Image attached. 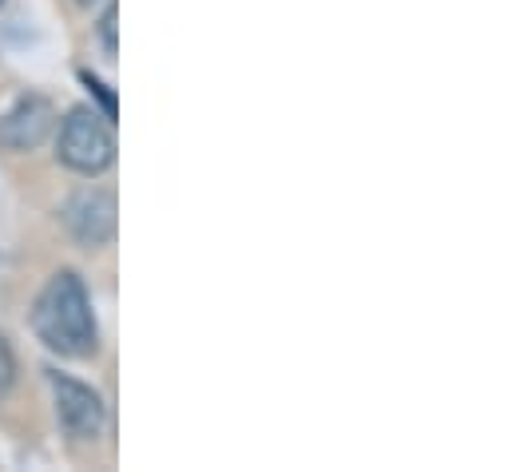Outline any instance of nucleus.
<instances>
[{"mask_svg":"<svg viewBox=\"0 0 512 472\" xmlns=\"http://www.w3.org/2000/svg\"><path fill=\"white\" fill-rule=\"evenodd\" d=\"M32 334L60 357H92L100 350V326L88 286L76 270H56L32 306Z\"/></svg>","mask_w":512,"mask_h":472,"instance_id":"nucleus-1","label":"nucleus"},{"mask_svg":"<svg viewBox=\"0 0 512 472\" xmlns=\"http://www.w3.org/2000/svg\"><path fill=\"white\" fill-rule=\"evenodd\" d=\"M56 155L68 171L76 175H104L116 163V135L112 123L100 119L92 108H72L68 119L60 123V139H56Z\"/></svg>","mask_w":512,"mask_h":472,"instance_id":"nucleus-2","label":"nucleus"},{"mask_svg":"<svg viewBox=\"0 0 512 472\" xmlns=\"http://www.w3.org/2000/svg\"><path fill=\"white\" fill-rule=\"evenodd\" d=\"M48 385H52V397H56V421H60L64 437L76 441V445L96 441L104 433V421H108L104 397L92 385L60 373V369H48Z\"/></svg>","mask_w":512,"mask_h":472,"instance_id":"nucleus-3","label":"nucleus"},{"mask_svg":"<svg viewBox=\"0 0 512 472\" xmlns=\"http://www.w3.org/2000/svg\"><path fill=\"white\" fill-rule=\"evenodd\" d=\"M64 227L80 246H108L116 238V195L108 187H80L64 203Z\"/></svg>","mask_w":512,"mask_h":472,"instance_id":"nucleus-4","label":"nucleus"},{"mask_svg":"<svg viewBox=\"0 0 512 472\" xmlns=\"http://www.w3.org/2000/svg\"><path fill=\"white\" fill-rule=\"evenodd\" d=\"M52 127H56L52 100H44L36 92H24L0 116V151H32L52 135Z\"/></svg>","mask_w":512,"mask_h":472,"instance_id":"nucleus-5","label":"nucleus"},{"mask_svg":"<svg viewBox=\"0 0 512 472\" xmlns=\"http://www.w3.org/2000/svg\"><path fill=\"white\" fill-rule=\"evenodd\" d=\"M80 80H84V84H88V92H92V96L104 104V119H108V123H116V112H120V108H116V96H112V92H108V88H104V84H100L92 72H80Z\"/></svg>","mask_w":512,"mask_h":472,"instance_id":"nucleus-6","label":"nucleus"},{"mask_svg":"<svg viewBox=\"0 0 512 472\" xmlns=\"http://www.w3.org/2000/svg\"><path fill=\"white\" fill-rule=\"evenodd\" d=\"M12 381H16V357H12V346H8V338L0 334V397L12 389Z\"/></svg>","mask_w":512,"mask_h":472,"instance_id":"nucleus-7","label":"nucleus"},{"mask_svg":"<svg viewBox=\"0 0 512 472\" xmlns=\"http://www.w3.org/2000/svg\"><path fill=\"white\" fill-rule=\"evenodd\" d=\"M116 20H120V8L108 4V8H104V20H100V40H104L108 56H116Z\"/></svg>","mask_w":512,"mask_h":472,"instance_id":"nucleus-8","label":"nucleus"},{"mask_svg":"<svg viewBox=\"0 0 512 472\" xmlns=\"http://www.w3.org/2000/svg\"><path fill=\"white\" fill-rule=\"evenodd\" d=\"M76 4H96V0H76Z\"/></svg>","mask_w":512,"mask_h":472,"instance_id":"nucleus-9","label":"nucleus"},{"mask_svg":"<svg viewBox=\"0 0 512 472\" xmlns=\"http://www.w3.org/2000/svg\"><path fill=\"white\" fill-rule=\"evenodd\" d=\"M0 8H4V0H0Z\"/></svg>","mask_w":512,"mask_h":472,"instance_id":"nucleus-10","label":"nucleus"}]
</instances>
